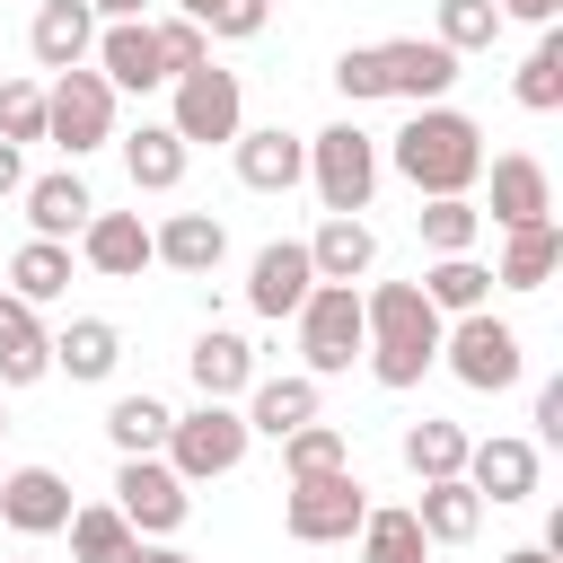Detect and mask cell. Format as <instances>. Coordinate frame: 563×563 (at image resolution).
<instances>
[{"mask_svg":"<svg viewBox=\"0 0 563 563\" xmlns=\"http://www.w3.org/2000/svg\"><path fill=\"white\" fill-rule=\"evenodd\" d=\"M378 167H396L422 202H440V194H475V185H484V123L457 114V106H413V123L387 141Z\"/></svg>","mask_w":563,"mask_h":563,"instance_id":"1","label":"cell"},{"mask_svg":"<svg viewBox=\"0 0 563 563\" xmlns=\"http://www.w3.org/2000/svg\"><path fill=\"white\" fill-rule=\"evenodd\" d=\"M440 308L413 290V282H378V290H361V361H369V378L378 387H422V369L440 361Z\"/></svg>","mask_w":563,"mask_h":563,"instance_id":"2","label":"cell"},{"mask_svg":"<svg viewBox=\"0 0 563 563\" xmlns=\"http://www.w3.org/2000/svg\"><path fill=\"white\" fill-rule=\"evenodd\" d=\"M308 185L325 202V220H361L369 194H378V141L361 123H325L308 132Z\"/></svg>","mask_w":563,"mask_h":563,"instance_id":"3","label":"cell"},{"mask_svg":"<svg viewBox=\"0 0 563 563\" xmlns=\"http://www.w3.org/2000/svg\"><path fill=\"white\" fill-rule=\"evenodd\" d=\"M440 361H449V369H457V387H475V396H501V387H519V369H528L519 325H510V317H493V308L449 317V325H440Z\"/></svg>","mask_w":563,"mask_h":563,"instance_id":"4","label":"cell"},{"mask_svg":"<svg viewBox=\"0 0 563 563\" xmlns=\"http://www.w3.org/2000/svg\"><path fill=\"white\" fill-rule=\"evenodd\" d=\"M246 413L238 405H194V413H176L167 422V466L185 475V484H211V475H238L246 466Z\"/></svg>","mask_w":563,"mask_h":563,"instance_id":"5","label":"cell"},{"mask_svg":"<svg viewBox=\"0 0 563 563\" xmlns=\"http://www.w3.org/2000/svg\"><path fill=\"white\" fill-rule=\"evenodd\" d=\"M299 352H308V378H343L361 361V290L352 282H317L299 299Z\"/></svg>","mask_w":563,"mask_h":563,"instance_id":"6","label":"cell"},{"mask_svg":"<svg viewBox=\"0 0 563 563\" xmlns=\"http://www.w3.org/2000/svg\"><path fill=\"white\" fill-rule=\"evenodd\" d=\"M114 510L132 519V537H176L185 519H194V484L167 466V457H123L114 466Z\"/></svg>","mask_w":563,"mask_h":563,"instance_id":"7","label":"cell"},{"mask_svg":"<svg viewBox=\"0 0 563 563\" xmlns=\"http://www.w3.org/2000/svg\"><path fill=\"white\" fill-rule=\"evenodd\" d=\"M361 519H369V493H361L352 466L343 475H308V484L282 493V528L299 545H343V537H361Z\"/></svg>","mask_w":563,"mask_h":563,"instance_id":"8","label":"cell"},{"mask_svg":"<svg viewBox=\"0 0 563 563\" xmlns=\"http://www.w3.org/2000/svg\"><path fill=\"white\" fill-rule=\"evenodd\" d=\"M44 141H62L70 158H88V150H106L114 141V88L79 62V70H62L53 88H44Z\"/></svg>","mask_w":563,"mask_h":563,"instance_id":"9","label":"cell"},{"mask_svg":"<svg viewBox=\"0 0 563 563\" xmlns=\"http://www.w3.org/2000/svg\"><path fill=\"white\" fill-rule=\"evenodd\" d=\"M167 132L194 150V141H238L246 132V97H238V70H220V62H202V70H185L176 79V114H167Z\"/></svg>","mask_w":563,"mask_h":563,"instance_id":"10","label":"cell"},{"mask_svg":"<svg viewBox=\"0 0 563 563\" xmlns=\"http://www.w3.org/2000/svg\"><path fill=\"white\" fill-rule=\"evenodd\" d=\"M317 290V264H308V238H273V246H255V264H246V308L255 317H299V299Z\"/></svg>","mask_w":563,"mask_h":563,"instance_id":"11","label":"cell"},{"mask_svg":"<svg viewBox=\"0 0 563 563\" xmlns=\"http://www.w3.org/2000/svg\"><path fill=\"white\" fill-rule=\"evenodd\" d=\"M378 79H387V97H405V106H440V97L457 88V53L431 44V35H396V44H378Z\"/></svg>","mask_w":563,"mask_h":563,"instance_id":"12","label":"cell"},{"mask_svg":"<svg viewBox=\"0 0 563 563\" xmlns=\"http://www.w3.org/2000/svg\"><path fill=\"white\" fill-rule=\"evenodd\" d=\"M501 238L510 229H537V220H554V176H545V158H528V150H501L493 158V211H484Z\"/></svg>","mask_w":563,"mask_h":563,"instance_id":"13","label":"cell"},{"mask_svg":"<svg viewBox=\"0 0 563 563\" xmlns=\"http://www.w3.org/2000/svg\"><path fill=\"white\" fill-rule=\"evenodd\" d=\"M70 475H53V466H18V475H0V519L18 528V537H62L70 528Z\"/></svg>","mask_w":563,"mask_h":563,"instance_id":"14","label":"cell"},{"mask_svg":"<svg viewBox=\"0 0 563 563\" xmlns=\"http://www.w3.org/2000/svg\"><path fill=\"white\" fill-rule=\"evenodd\" d=\"M229 150H238V185H246V194H290V185L308 176V132L255 123V132H238Z\"/></svg>","mask_w":563,"mask_h":563,"instance_id":"15","label":"cell"},{"mask_svg":"<svg viewBox=\"0 0 563 563\" xmlns=\"http://www.w3.org/2000/svg\"><path fill=\"white\" fill-rule=\"evenodd\" d=\"M88 70L123 97V88H158L167 79V62H158V35H150V18H123V26H97V53H88Z\"/></svg>","mask_w":563,"mask_h":563,"instance_id":"16","label":"cell"},{"mask_svg":"<svg viewBox=\"0 0 563 563\" xmlns=\"http://www.w3.org/2000/svg\"><path fill=\"white\" fill-rule=\"evenodd\" d=\"M185 369H194V387H202V405H238V396L255 387V343H246L238 325H211V334H194V352H185Z\"/></svg>","mask_w":563,"mask_h":563,"instance_id":"17","label":"cell"},{"mask_svg":"<svg viewBox=\"0 0 563 563\" xmlns=\"http://www.w3.org/2000/svg\"><path fill=\"white\" fill-rule=\"evenodd\" d=\"M537 475H545V457H537V440H475L466 449V484H475V501H528L537 493Z\"/></svg>","mask_w":563,"mask_h":563,"instance_id":"18","label":"cell"},{"mask_svg":"<svg viewBox=\"0 0 563 563\" xmlns=\"http://www.w3.org/2000/svg\"><path fill=\"white\" fill-rule=\"evenodd\" d=\"M26 53H35V70H79L88 53H97V18H88V0H44L35 9V26H26Z\"/></svg>","mask_w":563,"mask_h":563,"instance_id":"19","label":"cell"},{"mask_svg":"<svg viewBox=\"0 0 563 563\" xmlns=\"http://www.w3.org/2000/svg\"><path fill=\"white\" fill-rule=\"evenodd\" d=\"M26 220H35V238H53V246H70L88 220H97V194L79 185V167H53V176H26Z\"/></svg>","mask_w":563,"mask_h":563,"instance_id":"20","label":"cell"},{"mask_svg":"<svg viewBox=\"0 0 563 563\" xmlns=\"http://www.w3.org/2000/svg\"><path fill=\"white\" fill-rule=\"evenodd\" d=\"M220 255H229V229L211 220V211H176V220H158L150 229V264H167V273H220Z\"/></svg>","mask_w":563,"mask_h":563,"instance_id":"21","label":"cell"},{"mask_svg":"<svg viewBox=\"0 0 563 563\" xmlns=\"http://www.w3.org/2000/svg\"><path fill=\"white\" fill-rule=\"evenodd\" d=\"M79 264L106 273V282H132V273L150 264V229H141V211H97V220L79 229Z\"/></svg>","mask_w":563,"mask_h":563,"instance_id":"22","label":"cell"},{"mask_svg":"<svg viewBox=\"0 0 563 563\" xmlns=\"http://www.w3.org/2000/svg\"><path fill=\"white\" fill-rule=\"evenodd\" d=\"M44 369H53V334H44V317H35L26 299L0 290V387H35Z\"/></svg>","mask_w":563,"mask_h":563,"instance_id":"23","label":"cell"},{"mask_svg":"<svg viewBox=\"0 0 563 563\" xmlns=\"http://www.w3.org/2000/svg\"><path fill=\"white\" fill-rule=\"evenodd\" d=\"M413 290H422L440 317H475V308H493V264H475V255H431V264L413 273Z\"/></svg>","mask_w":563,"mask_h":563,"instance_id":"24","label":"cell"},{"mask_svg":"<svg viewBox=\"0 0 563 563\" xmlns=\"http://www.w3.org/2000/svg\"><path fill=\"white\" fill-rule=\"evenodd\" d=\"M53 369H62V378H79V387H97V378H114V369H123V334H114L106 317H70V325L53 334Z\"/></svg>","mask_w":563,"mask_h":563,"instance_id":"25","label":"cell"},{"mask_svg":"<svg viewBox=\"0 0 563 563\" xmlns=\"http://www.w3.org/2000/svg\"><path fill=\"white\" fill-rule=\"evenodd\" d=\"M185 141L167 132V123H141V132H123V176H132V194H176L185 185Z\"/></svg>","mask_w":563,"mask_h":563,"instance_id":"26","label":"cell"},{"mask_svg":"<svg viewBox=\"0 0 563 563\" xmlns=\"http://www.w3.org/2000/svg\"><path fill=\"white\" fill-rule=\"evenodd\" d=\"M299 422H317V378H308V369H299V378H255V387H246V431L290 440Z\"/></svg>","mask_w":563,"mask_h":563,"instance_id":"27","label":"cell"},{"mask_svg":"<svg viewBox=\"0 0 563 563\" xmlns=\"http://www.w3.org/2000/svg\"><path fill=\"white\" fill-rule=\"evenodd\" d=\"M308 264H317V282H352V290H361V273L378 264V238H369V220H317V238H308Z\"/></svg>","mask_w":563,"mask_h":563,"instance_id":"28","label":"cell"},{"mask_svg":"<svg viewBox=\"0 0 563 563\" xmlns=\"http://www.w3.org/2000/svg\"><path fill=\"white\" fill-rule=\"evenodd\" d=\"M554 264H563V229H554V220H537V229H510V238H501L493 282H501V290H545V282H554Z\"/></svg>","mask_w":563,"mask_h":563,"instance_id":"29","label":"cell"},{"mask_svg":"<svg viewBox=\"0 0 563 563\" xmlns=\"http://www.w3.org/2000/svg\"><path fill=\"white\" fill-rule=\"evenodd\" d=\"M413 528H422L431 545H466V537L484 528V501H475V484H466V475H449V484H422V501H413Z\"/></svg>","mask_w":563,"mask_h":563,"instance_id":"30","label":"cell"},{"mask_svg":"<svg viewBox=\"0 0 563 563\" xmlns=\"http://www.w3.org/2000/svg\"><path fill=\"white\" fill-rule=\"evenodd\" d=\"M132 519L114 510V501H79L70 510V563H132Z\"/></svg>","mask_w":563,"mask_h":563,"instance_id":"31","label":"cell"},{"mask_svg":"<svg viewBox=\"0 0 563 563\" xmlns=\"http://www.w3.org/2000/svg\"><path fill=\"white\" fill-rule=\"evenodd\" d=\"M62 290H70V246H53V238H26V246L9 255V299L44 308V299H62Z\"/></svg>","mask_w":563,"mask_h":563,"instance_id":"32","label":"cell"},{"mask_svg":"<svg viewBox=\"0 0 563 563\" xmlns=\"http://www.w3.org/2000/svg\"><path fill=\"white\" fill-rule=\"evenodd\" d=\"M466 449H475V440H466L457 422H440V413H422V422L405 431V466H413L422 484H449V475H466Z\"/></svg>","mask_w":563,"mask_h":563,"instance_id":"33","label":"cell"},{"mask_svg":"<svg viewBox=\"0 0 563 563\" xmlns=\"http://www.w3.org/2000/svg\"><path fill=\"white\" fill-rule=\"evenodd\" d=\"M167 422H176V413H167L158 396H114V405H106V440H114L123 457H158V449H167Z\"/></svg>","mask_w":563,"mask_h":563,"instance_id":"34","label":"cell"},{"mask_svg":"<svg viewBox=\"0 0 563 563\" xmlns=\"http://www.w3.org/2000/svg\"><path fill=\"white\" fill-rule=\"evenodd\" d=\"M413 229H422V246H431V255H475L484 211H475L466 194H440V202H422V211H413Z\"/></svg>","mask_w":563,"mask_h":563,"instance_id":"35","label":"cell"},{"mask_svg":"<svg viewBox=\"0 0 563 563\" xmlns=\"http://www.w3.org/2000/svg\"><path fill=\"white\" fill-rule=\"evenodd\" d=\"M343 466H352V449H343L334 422H299V431L282 440V475H290V484H308V475H343Z\"/></svg>","mask_w":563,"mask_h":563,"instance_id":"36","label":"cell"},{"mask_svg":"<svg viewBox=\"0 0 563 563\" xmlns=\"http://www.w3.org/2000/svg\"><path fill=\"white\" fill-rule=\"evenodd\" d=\"M361 563H431V537L413 528V510H369L361 519Z\"/></svg>","mask_w":563,"mask_h":563,"instance_id":"37","label":"cell"},{"mask_svg":"<svg viewBox=\"0 0 563 563\" xmlns=\"http://www.w3.org/2000/svg\"><path fill=\"white\" fill-rule=\"evenodd\" d=\"M510 88H519V106H528V114H554V106H563V35H554V26L537 35V53L519 62V79H510Z\"/></svg>","mask_w":563,"mask_h":563,"instance_id":"38","label":"cell"},{"mask_svg":"<svg viewBox=\"0 0 563 563\" xmlns=\"http://www.w3.org/2000/svg\"><path fill=\"white\" fill-rule=\"evenodd\" d=\"M493 35H501V9H493V0H440V26H431V44H449V53L466 62V53H484Z\"/></svg>","mask_w":563,"mask_h":563,"instance_id":"39","label":"cell"},{"mask_svg":"<svg viewBox=\"0 0 563 563\" xmlns=\"http://www.w3.org/2000/svg\"><path fill=\"white\" fill-rule=\"evenodd\" d=\"M0 141H9V150L44 141V88H35V79H0Z\"/></svg>","mask_w":563,"mask_h":563,"instance_id":"40","label":"cell"},{"mask_svg":"<svg viewBox=\"0 0 563 563\" xmlns=\"http://www.w3.org/2000/svg\"><path fill=\"white\" fill-rule=\"evenodd\" d=\"M150 35H158L167 79H185V70H202V62H211V35H202L194 18H150Z\"/></svg>","mask_w":563,"mask_h":563,"instance_id":"41","label":"cell"},{"mask_svg":"<svg viewBox=\"0 0 563 563\" xmlns=\"http://www.w3.org/2000/svg\"><path fill=\"white\" fill-rule=\"evenodd\" d=\"M334 88H343L352 106H369V97H387V79H378V44H352V53L334 62Z\"/></svg>","mask_w":563,"mask_h":563,"instance_id":"42","label":"cell"},{"mask_svg":"<svg viewBox=\"0 0 563 563\" xmlns=\"http://www.w3.org/2000/svg\"><path fill=\"white\" fill-rule=\"evenodd\" d=\"M264 18H273V0H220V18H211L202 35H229V44H246V35H264Z\"/></svg>","mask_w":563,"mask_h":563,"instance_id":"43","label":"cell"},{"mask_svg":"<svg viewBox=\"0 0 563 563\" xmlns=\"http://www.w3.org/2000/svg\"><path fill=\"white\" fill-rule=\"evenodd\" d=\"M537 431H545V440H563V378H545V387H537Z\"/></svg>","mask_w":563,"mask_h":563,"instance_id":"44","label":"cell"},{"mask_svg":"<svg viewBox=\"0 0 563 563\" xmlns=\"http://www.w3.org/2000/svg\"><path fill=\"white\" fill-rule=\"evenodd\" d=\"M9 194H26V158L0 141V202H9Z\"/></svg>","mask_w":563,"mask_h":563,"instance_id":"45","label":"cell"},{"mask_svg":"<svg viewBox=\"0 0 563 563\" xmlns=\"http://www.w3.org/2000/svg\"><path fill=\"white\" fill-rule=\"evenodd\" d=\"M141 9H150V0H88V18H97V26H123V18H141Z\"/></svg>","mask_w":563,"mask_h":563,"instance_id":"46","label":"cell"},{"mask_svg":"<svg viewBox=\"0 0 563 563\" xmlns=\"http://www.w3.org/2000/svg\"><path fill=\"white\" fill-rule=\"evenodd\" d=\"M132 563H194V554H185V545H150V537H141V545H132Z\"/></svg>","mask_w":563,"mask_h":563,"instance_id":"47","label":"cell"},{"mask_svg":"<svg viewBox=\"0 0 563 563\" xmlns=\"http://www.w3.org/2000/svg\"><path fill=\"white\" fill-rule=\"evenodd\" d=\"M176 18H194V26H211V18H220V0H176Z\"/></svg>","mask_w":563,"mask_h":563,"instance_id":"48","label":"cell"},{"mask_svg":"<svg viewBox=\"0 0 563 563\" xmlns=\"http://www.w3.org/2000/svg\"><path fill=\"white\" fill-rule=\"evenodd\" d=\"M501 563H554V554H545V545H519V554H501Z\"/></svg>","mask_w":563,"mask_h":563,"instance_id":"49","label":"cell"},{"mask_svg":"<svg viewBox=\"0 0 563 563\" xmlns=\"http://www.w3.org/2000/svg\"><path fill=\"white\" fill-rule=\"evenodd\" d=\"M493 9H519V0H493Z\"/></svg>","mask_w":563,"mask_h":563,"instance_id":"50","label":"cell"},{"mask_svg":"<svg viewBox=\"0 0 563 563\" xmlns=\"http://www.w3.org/2000/svg\"><path fill=\"white\" fill-rule=\"evenodd\" d=\"M18 563H35V554H18Z\"/></svg>","mask_w":563,"mask_h":563,"instance_id":"51","label":"cell"},{"mask_svg":"<svg viewBox=\"0 0 563 563\" xmlns=\"http://www.w3.org/2000/svg\"><path fill=\"white\" fill-rule=\"evenodd\" d=\"M0 431H9V422H0Z\"/></svg>","mask_w":563,"mask_h":563,"instance_id":"52","label":"cell"}]
</instances>
